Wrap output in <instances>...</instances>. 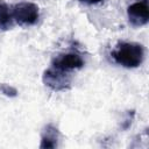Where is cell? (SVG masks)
<instances>
[{
	"label": "cell",
	"mask_w": 149,
	"mask_h": 149,
	"mask_svg": "<svg viewBox=\"0 0 149 149\" xmlns=\"http://www.w3.org/2000/svg\"><path fill=\"white\" fill-rule=\"evenodd\" d=\"M42 80L44 85L48 86L50 90L55 92H62L71 87L72 78L69 72L51 66L43 72Z\"/></svg>",
	"instance_id": "obj_3"
},
{
	"label": "cell",
	"mask_w": 149,
	"mask_h": 149,
	"mask_svg": "<svg viewBox=\"0 0 149 149\" xmlns=\"http://www.w3.org/2000/svg\"><path fill=\"white\" fill-rule=\"evenodd\" d=\"M13 20L20 26H33L38 21L40 8L36 3L23 1L13 6L12 8Z\"/></svg>",
	"instance_id": "obj_2"
},
{
	"label": "cell",
	"mask_w": 149,
	"mask_h": 149,
	"mask_svg": "<svg viewBox=\"0 0 149 149\" xmlns=\"http://www.w3.org/2000/svg\"><path fill=\"white\" fill-rule=\"evenodd\" d=\"M0 93H2L3 95H6L8 98H14V97L17 95L19 92L14 86H12L9 84H6V83H1L0 84Z\"/></svg>",
	"instance_id": "obj_8"
},
{
	"label": "cell",
	"mask_w": 149,
	"mask_h": 149,
	"mask_svg": "<svg viewBox=\"0 0 149 149\" xmlns=\"http://www.w3.org/2000/svg\"><path fill=\"white\" fill-rule=\"evenodd\" d=\"M54 68H57L59 70L70 72L77 69H81L84 66V59L81 58L80 55L76 52H66V54H61L56 56L52 59V65Z\"/></svg>",
	"instance_id": "obj_5"
},
{
	"label": "cell",
	"mask_w": 149,
	"mask_h": 149,
	"mask_svg": "<svg viewBox=\"0 0 149 149\" xmlns=\"http://www.w3.org/2000/svg\"><path fill=\"white\" fill-rule=\"evenodd\" d=\"M127 15L129 23L134 27L146 26L149 21V9L147 1L134 2L127 8Z\"/></svg>",
	"instance_id": "obj_4"
},
{
	"label": "cell",
	"mask_w": 149,
	"mask_h": 149,
	"mask_svg": "<svg viewBox=\"0 0 149 149\" xmlns=\"http://www.w3.org/2000/svg\"><path fill=\"white\" fill-rule=\"evenodd\" d=\"M59 140V130L51 123H48L42 132L41 135V143L40 148L48 149V148H56Z\"/></svg>",
	"instance_id": "obj_6"
},
{
	"label": "cell",
	"mask_w": 149,
	"mask_h": 149,
	"mask_svg": "<svg viewBox=\"0 0 149 149\" xmlns=\"http://www.w3.org/2000/svg\"><path fill=\"white\" fill-rule=\"evenodd\" d=\"M12 9L3 1H0V30L9 29L13 24Z\"/></svg>",
	"instance_id": "obj_7"
},
{
	"label": "cell",
	"mask_w": 149,
	"mask_h": 149,
	"mask_svg": "<svg viewBox=\"0 0 149 149\" xmlns=\"http://www.w3.org/2000/svg\"><path fill=\"white\" fill-rule=\"evenodd\" d=\"M79 1L83 3H86V5H95V3L102 2L104 0H79Z\"/></svg>",
	"instance_id": "obj_9"
},
{
	"label": "cell",
	"mask_w": 149,
	"mask_h": 149,
	"mask_svg": "<svg viewBox=\"0 0 149 149\" xmlns=\"http://www.w3.org/2000/svg\"><path fill=\"white\" fill-rule=\"evenodd\" d=\"M112 57L119 65L134 69L142 64L144 59V48L136 42H120L112 51Z\"/></svg>",
	"instance_id": "obj_1"
}]
</instances>
